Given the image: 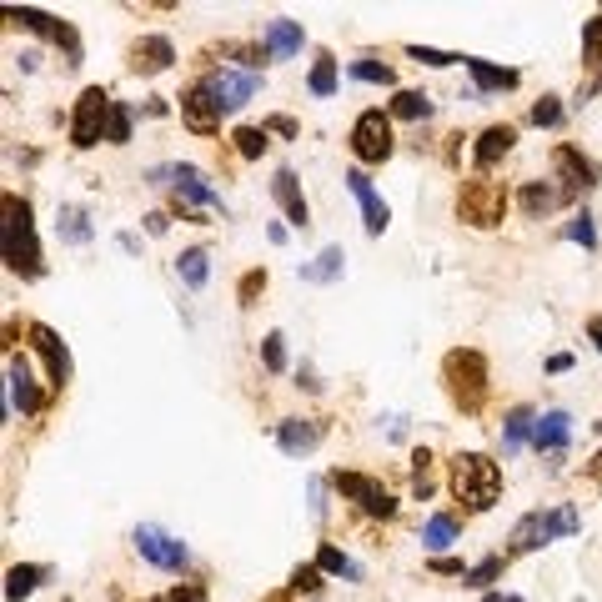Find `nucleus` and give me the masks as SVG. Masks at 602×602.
<instances>
[{"label": "nucleus", "instance_id": "12", "mask_svg": "<svg viewBox=\"0 0 602 602\" xmlns=\"http://www.w3.org/2000/svg\"><path fill=\"white\" fill-rule=\"evenodd\" d=\"M322 437H327V427L312 422V417H286V422H276V447H281L286 457H307V452H317Z\"/></svg>", "mask_w": 602, "mask_h": 602}, {"label": "nucleus", "instance_id": "2", "mask_svg": "<svg viewBox=\"0 0 602 602\" xmlns=\"http://www.w3.org/2000/svg\"><path fill=\"white\" fill-rule=\"evenodd\" d=\"M452 492L467 512H487L502 497V467L487 452H457L452 457Z\"/></svg>", "mask_w": 602, "mask_h": 602}, {"label": "nucleus", "instance_id": "31", "mask_svg": "<svg viewBox=\"0 0 602 602\" xmlns=\"http://www.w3.org/2000/svg\"><path fill=\"white\" fill-rule=\"evenodd\" d=\"M317 567H322V572H337V577H352V582H362V567H357V562H352L342 547H332V542L317 552Z\"/></svg>", "mask_w": 602, "mask_h": 602}, {"label": "nucleus", "instance_id": "3", "mask_svg": "<svg viewBox=\"0 0 602 602\" xmlns=\"http://www.w3.org/2000/svg\"><path fill=\"white\" fill-rule=\"evenodd\" d=\"M442 382H447V397H452L467 417H477L482 402H487V357L472 352V347L447 352V357H442Z\"/></svg>", "mask_w": 602, "mask_h": 602}, {"label": "nucleus", "instance_id": "32", "mask_svg": "<svg viewBox=\"0 0 602 602\" xmlns=\"http://www.w3.org/2000/svg\"><path fill=\"white\" fill-rule=\"evenodd\" d=\"M307 91H312V96H332V91H337V61H332L327 51L317 56V66H312V76H307Z\"/></svg>", "mask_w": 602, "mask_h": 602}, {"label": "nucleus", "instance_id": "49", "mask_svg": "<svg viewBox=\"0 0 602 602\" xmlns=\"http://www.w3.org/2000/svg\"><path fill=\"white\" fill-rule=\"evenodd\" d=\"M266 131H281V136H296V121H291V116H271V121H266Z\"/></svg>", "mask_w": 602, "mask_h": 602}, {"label": "nucleus", "instance_id": "17", "mask_svg": "<svg viewBox=\"0 0 602 602\" xmlns=\"http://www.w3.org/2000/svg\"><path fill=\"white\" fill-rule=\"evenodd\" d=\"M301 41H307V31H301L296 21H286V16L266 21V31H261V51H266L271 61H291V56L301 51Z\"/></svg>", "mask_w": 602, "mask_h": 602}, {"label": "nucleus", "instance_id": "19", "mask_svg": "<svg viewBox=\"0 0 602 602\" xmlns=\"http://www.w3.org/2000/svg\"><path fill=\"white\" fill-rule=\"evenodd\" d=\"M347 186H352V196L362 201V216H367V236H382V231H387V221H392V211H387V201L372 191L367 171H347Z\"/></svg>", "mask_w": 602, "mask_h": 602}, {"label": "nucleus", "instance_id": "20", "mask_svg": "<svg viewBox=\"0 0 602 602\" xmlns=\"http://www.w3.org/2000/svg\"><path fill=\"white\" fill-rule=\"evenodd\" d=\"M6 382H11V407L31 417V412L41 407V392H36V382H31V362L11 352V357H6Z\"/></svg>", "mask_w": 602, "mask_h": 602}, {"label": "nucleus", "instance_id": "30", "mask_svg": "<svg viewBox=\"0 0 602 602\" xmlns=\"http://www.w3.org/2000/svg\"><path fill=\"white\" fill-rule=\"evenodd\" d=\"M457 537H462V522L447 517V512L427 517V527H422V542H427V547H447V542H457Z\"/></svg>", "mask_w": 602, "mask_h": 602}, {"label": "nucleus", "instance_id": "1", "mask_svg": "<svg viewBox=\"0 0 602 602\" xmlns=\"http://www.w3.org/2000/svg\"><path fill=\"white\" fill-rule=\"evenodd\" d=\"M0 246H6V266L21 281H41L46 276V256H41L36 226H31V201L6 196V236H0Z\"/></svg>", "mask_w": 602, "mask_h": 602}, {"label": "nucleus", "instance_id": "42", "mask_svg": "<svg viewBox=\"0 0 602 602\" xmlns=\"http://www.w3.org/2000/svg\"><path fill=\"white\" fill-rule=\"evenodd\" d=\"M497 572H502V557H487V562H477L462 582H467V587H487V582H497Z\"/></svg>", "mask_w": 602, "mask_h": 602}, {"label": "nucleus", "instance_id": "27", "mask_svg": "<svg viewBox=\"0 0 602 602\" xmlns=\"http://www.w3.org/2000/svg\"><path fill=\"white\" fill-rule=\"evenodd\" d=\"M41 577H46V567H31V562H21V567H11V572H6V597H11V602H21V597H31V592L41 587Z\"/></svg>", "mask_w": 602, "mask_h": 602}, {"label": "nucleus", "instance_id": "40", "mask_svg": "<svg viewBox=\"0 0 602 602\" xmlns=\"http://www.w3.org/2000/svg\"><path fill=\"white\" fill-rule=\"evenodd\" d=\"M236 151H241L246 161H256V156L266 151V126H241V131H236Z\"/></svg>", "mask_w": 602, "mask_h": 602}, {"label": "nucleus", "instance_id": "41", "mask_svg": "<svg viewBox=\"0 0 602 602\" xmlns=\"http://www.w3.org/2000/svg\"><path fill=\"white\" fill-rule=\"evenodd\" d=\"M532 126H562V106H557V96H542V101L532 106Z\"/></svg>", "mask_w": 602, "mask_h": 602}, {"label": "nucleus", "instance_id": "4", "mask_svg": "<svg viewBox=\"0 0 602 602\" xmlns=\"http://www.w3.org/2000/svg\"><path fill=\"white\" fill-rule=\"evenodd\" d=\"M111 96L101 86H86L76 96V111H71V146L76 151H91L96 141H106V126H111Z\"/></svg>", "mask_w": 602, "mask_h": 602}, {"label": "nucleus", "instance_id": "8", "mask_svg": "<svg viewBox=\"0 0 602 602\" xmlns=\"http://www.w3.org/2000/svg\"><path fill=\"white\" fill-rule=\"evenodd\" d=\"M136 552L151 562V567H161V572H181L186 562H191V547L181 542V537H171V532H161L156 522H146V527H136Z\"/></svg>", "mask_w": 602, "mask_h": 602}, {"label": "nucleus", "instance_id": "15", "mask_svg": "<svg viewBox=\"0 0 602 602\" xmlns=\"http://www.w3.org/2000/svg\"><path fill=\"white\" fill-rule=\"evenodd\" d=\"M271 196H276V206L286 211V221L291 226H307L312 221V206H307V196H301V181H296V171H276L271 176Z\"/></svg>", "mask_w": 602, "mask_h": 602}, {"label": "nucleus", "instance_id": "36", "mask_svg": "<svg viewBox=\"0 0 602 602\" xmlns=\"http://www.w3.org/2000/svg\"><path fill=\"white\" fill-rule=\"evenodd\" d=\"M432 487H437V477H432V452H412V492L427 502Z\"/></svg>", "mask_w": 602, "mask_h": 602}, {"label": "nucleus", "instance_id": "51", "mask_svg": "<svg viewBox=\"0 0 602 602\" xmlns=\"http://www.w3.org/2000/svg\"><path fill=\"white\" fill-rule=\"evenodd\" d=\"M587 337H592V347L602 352V317H592V322H587Z\"/></svg>", "mask_w": 602, "mask_h": 602}, {"label": "nucleus", "instance_id": "39", "mask_svg": "<svg viewBox=\"0 0 602 602\" xmlns=\"http://www.w3.org/2000/svg\"><path fill=\"white\" fill-rule=\"evenodd\" d=\"M582 61L587 66H602V16H592L582 26Z\"/></svg>", "mask_w": 602, "mask_h": 602}, {"label": "nucleus", "instance_id": "55", "mask_svg": "<svg viewBox=\"0 0 602 602\" xmlns=\"http://www.w3.org/2000/svg\"><path fill=\"white\" fill-rule=\"evenodd\" d=\"M597 432H602V422H597Z\"/></svg>", "mask_w": 602, "mask_h": 602}, {"label": "nucleus", "instance_id": "54", "mask_svg": "<svg viewBox=\"0 0 602 602\" xmlns=\"http://www.w3.org/2000/svg\"><path fill=\"white\" fill-rule=\"evenodd\" d=\"M592 472H602V452H597V457H592Z\"/></svg>", "mask_w": 602, "mask_h": 602}, {"label": "nucleus", "instance_id": "43", "mask_svg": "<svg viewBox=\"0 0 602 602\" xmlns=\"http://www.w3.org/2000/svg\"><path fill=\"white\" fill-rule=\"evenodd\" d=\"M291 587H296V592H317V587H322V567H317V562L296 567V572H291Z\"/></svg>", "mask_w": 602, "mask_h": 602}, {"label": "nucleus", "instance_id": "7", "mask_svg": "<svg viewBox=\"0 0 602 602\" xmlns=\"http://www.w3.org/2000/svg\"><path fill=\"white\" fill-rule=\"evenodd\" d=\"M332 487H337L347 502H357L362 512H372V517H392V512H397V497H392L377 477H367V472H332Z\"/></svg>", "mask_w": 602, "mask_h": 602}, {"label": "nucleus", "instance_id": "33", "mask_svg": "<svg viewBox=\"0 0 602 602\" xmlns=\"http://www.w3.org/2000/svg\"><path fill=\"white\" fill-rule=\"evenodd\" d=\"M342 246H327L322 256H317V266H301V281H332L337 271H342Z\"/></svg>", "mask_w": 602, "mask_h": 602}, {"label": "nucleus", "instance_id": "26", "mask_svg": "<svg viewBox=\"0 0 602 602\" xmlns=\"http://www.w3.org/2000/svg\"><path fill=\"white\" fill-rule=\"evenodd\" d=\"M56 231H61V241H71V246H86V241H91V221H86L81 206H61V211H56Z\"/></svg>", "mask_w": 602, "mask_h": 602}, {"label": "nucleus", "instance_id": "5", "mask_svg": "<svg viewBox=\"0 0 602 602\" xmlns=\"http://www.w3.org/2000/svg\"><path fill=\"white\" fill-rule=\"evenodd\" d=\"M502 211H507V191H502V181H487V176H477V181H462V191H457V216L467 221V226H497L502 221Z\"/></svg>", "mask_w": 602, "mask_h": 602}, {"label": "nucleus", "instance_id": "46", "mask_svg": "<svg viewBox=\"0 0 602 602\" xmlns=\"http://www.w3.org/2000/svg\"><path fill=\"white\" fill-rule=\"evenodd\" d=\"M171 602H211V592L201 582H181V587H171Z\"/></svg>", "mask_w": 602, "mask_h": 602}, {"label": "nucleus", "instance_id": "24", "mask_svg": "<svg viewBox=\"0 0 602 602\" xmlns=\"http://www.w3.org/2000/svg\"><path fill=\"white\" fill-rule=\"evenodd\" d=\"M512 552H537L542 542H547V512H527V517H517V527H512Z\"/></svg>", "mask_w": 602, "mask_h": 602}, {"label": "nucleus", "instance_id": "37", "mask_svg": "<svg viewBox=\"0 0 602 602\" xmlns=\"http://www.w3.org/2000/svg\"><path fill=\"white\" fill-rule=\"evenodd\" d=\"M106 141H111V146H126V141H131V106H126V101H116V106H111Z\"/></svg>", "mask_w": 602, "mask_h": 602}, {"label": "nucleus", "instance_id": "16", "mask_svg": "<svg viewBox=\"0 0 602 602\" xmlns=\"http://www.w3.org/2000/svg\"><path fill=\"white\" fill-rule=\"evenodd\" d=\"M567 442H572V417H567L562 407H557V412H542V417H537V432H532V447H537L542 457H562Z\"/></svg>", "mask_w": 602, "mask_h": 602}, {"label": "nucleus", "instance_id": "14", "mask_svg": "<svg viewBox=\"0 0 602 602\" xmlns=\"http://www.w3.org/2000/svg\"><path fill=\"white\" fill-rule=\"evenodd\" d=\"M552 166H557V181H562V191H567V196H577V191L597 186V166H592L577 146H557V151H552Z\"/></svg>", "mask_w": 602, "mask_h": 602}, {"label": "nucleus", "instance_id": "47", "mask_svg": "<svg viewBox=\"0 0 602 602\" xmlns=\"http://www.w3.org/2000/svg\"><path fill=\"white\" fill-rule=\"evenodd\" d=\"M432 572H442V577H467V567H462L457 557H432Z\"/></svg>", "mask_w": 602, "mask_h": 602}, {"label": "nucleus", "instance_id": "53", "mask_svg": "<svg viewBox=\"0 0 602 602\" xmlns=\"http://www.w3.org/2000/svg\"><path fill=\"white\" fill-rule=\"evenodd\" d=\"M482 602H522V597H512V592H487Z\"/></svg>", "mask_w": 602, "mask_h": 602}, {"label": "nucleus", "instance_id": "13", "mask_svg": "<svg viewBox=\"0 0 602 602\" xmlns=\"http://www.w3.org/2000/svg\"><path fill=\"white\" fill-rule=\"evenodd\" d=\"M31 347L46 357V372H51V387L61 392L66 382H71V352H66V342L46 327V322H31Z\"/></svg>", "mask_w": 602, "mask_h": 602}, {"label": "nucleus", "instance_id": "29", "mask_svg": "<svg viewBox=\"0 0 602 602\" xmlns=\"http://www.w3.org/2000/svg\"><path fill=\"white\" fill-rule=\"evenodd\" d=\"M392 116H397V121H427V116H432V101H427L422 91H397V96H392Z\"/></svg>", "mask_w": 602, "mask_h": 602}, {"label": "nucleus", "instance_id": "21", "mask_svg": "<svg viewBox=\"0 0 602 602\" xmlns=\"http://www.w3.org/2000/svg\"><path fill=\"white\" fill-rule=\"evenodd\" d=\"M512 141H517V126H507V121L487 126V131L477 136V171H492V166L512 151Z\"/></svg>", "mask_w": 602, "mask_h": 602}, {"label": "nucleus", "instance_id": "38", "mask_svg": "<svg viewBox=\"0 0 602 602\" xmlns=\"http://www.w3.org/2000/svg\"><path fill=\"white\" fill-rule=\"evenodd\" d=\"M261 362H266V372H286V337L281 332L261 337Z\"/></svg>", "mask_w": 602, "mask_h": 602}, {"label": "nucleus", "instance_id": "34", "mask_svg": "<svg viewBox=\"0 0 602 602\" xmlns=\"http://www.w3.org/2000/svg\"><path fill=\"white\" fill-rule=\"evenodd\" d=\"M577 527H582V517H577V507H572V502H562V507H552V512H547V542H552V537H572Z\"/></svg>", "mask_w": 602, "mask_h": 602}, {"label": "nucleus", "instance_id": "35", "mask_svg": "<svg viewBox=\"0 0 602 602\" xmlns=\"http://www.w3.org/2000/svg\"><path fill=\"white\" fill-rule=\"evenodd\" d=\"M347 71H352V81H367V86H392V66H382V61H372V56L352 61Z\"/></svg>", "mask_w": 602, "mask_h": 602}, {"label": "nucleus", "instance_id": "18", "mask_svg": "<svg viewBox=\"0 0 602 602\" xmlns=\"http://www.w3.org/2000/svg\"><path fill=\"white\" fill-rule=\"evenodd\" d=\"M171 61H176V46H171L166 36H141V41L131 46V71H136V76H161Z\"/></svg>", "mask_w": 602, "mask_h": 602}, {"label": "nucleus", "instance_id": "11", "mask_svg": "<svg viewBox=\"0 0 602 602\" xmlns=\"http://www.w3.org/2000/svg\"><path fill=\"white\" fill-rule=\"evenodd\" d=\"M206 86H211V96L221 101V111H241L256 91H261V76L256 71H211V76H201Z\"/></svg>", "mask_w": 602, "mask_h": 602}, {"label": "nucleus", "instance_id": "6", "mask_svg": "<svg viewBox=\"0 0 602 602\" xmlns=\"http://www.w3.org/2000/svg\"><path fill=\"white\" fill-rule=\"evenodd\" d=\"M392 116H382V111H362L357 116V126H352V156L362 161V166H382L387 156H392Z\"/></svg>", "mask_w": 602, "mask_h": 602}, {"label": "nucleus", "instance_id": "48", "mask_svg": "<svg viewBox=\"0 0 602 602\" xmlns=\"http://www.w3.org/2000/svg\"><path fill=\"white\" fill-rule=\"evenodd\" d=\"M256 286H266V271H251V276L241 281V301H251V296H256Z\"/></svg>", "mask_w": 602, "mask_h": 602}, {"label": "nucleus", "instance_id": "22", "mask_svg": "<svg viewBox=\"0 0 602 602\" xmlns=\"http://www.w3.org/2000/svg\"><path fill=\"white\" fill-rule=\"evenodd\" d=\"M532 432H537V412H532V407H512V412H507V422H502V457L522 452Z\"/></svg>", "mask_w": 602, "mask_h": 602}, {"label": "nucleus", "instance_id": "23", "mask_svg": "<svg viewBox=\"0 0 602 602\" xmlns=\"http://www.w3.org/2000/svg\"><path fill=\"white\" fill-rule=\"evenodd\" d=\"M562 201H567V191L552 186V181H527V186H522V211H527V216H552Z\"/></svg>", "mask_w": 602, "mask_h": 602}, {"label": "nucleus", "instance_id": "25", "mask_svg": "<svg viewBox=\"0 0 602 602\" xmlns=\"http://www.w3.org/2000/svg\"><path fill=\"white\" fill-rule=\"evenodd\" d=\"M462 66L472 71L477 91H512V86H517V71H497V66H487V61H477V56H467Z\"/></svg>", "mask_w": 602, "mask_h": 602}, {"label": "nucleus", "instance_id": "52", "mask_svg": "<svg viewBox=\"0 0 602 602\" xmlns=\"http://www.w3.org/2000/svg\"><path fill=\"white\" fill-rule=\"evenodd\" d=\"M567 367H572V357H567V352H557V357L547 362V372H567Z\"/></svg>", "mask_w": 602, "mask_h": 602}, {"label": "nucleus", "instance_id": "44", "mask_svg": "<svg viewBox=\"0 0 602 602\" xmlns=\"http://www.w3.org/2000/svg\"><path fill=\"white\" fill-rule=\"evenodd\" d=\"M407 56L417 66H452V61H462V56H447V51H432V46H407Z\"/></svg>", "mask_w": 602, "mask_h": 602}, {"label": "nucleus", "instance_id": "50", "mask_svg": "<svg viewBox=\"0 0 602 602\" xmlns=\"http://www.w3.org/2000/svg\"><path fill=\"white\" fill-rule=\"evenodd\" d=\"M166 226H171V221H166V216H161V211H151V216H146V231H151V236H161V231H166Z\"/></svg>", "mask_w": 602, "mask_h": 602}, {"label": "nucleus", "instance_id": "28", "mask_svg": "<svg viewBox=\"0 0 602 602\" xmlns=\"http://www.w3.org/2000/svg\"><path fill=\"white\" fill-rule=\"evenodd\" d=\"M206 271H211V266H206V251H201V246H191V251H181V256H176V276H181L191 291H201V286H206Z\"/></svg>", "mask_w": 602, "mask_h": 602}, {"label": "nucleus", "instance_id": "10", "mask_svg": "<svg viewBox=\"0 0 602 602\" xmlns=\"http://www.w3.org/2000/svg\"><path fill=\"white\" fill-rule=\"evenodd\" d=\"M221 101L211 96V86L206 81H191L186 91H181V121L196 131V136H211V131H221Z\"/></svg>", "mask_w": 602, "mask_h": 602}, {"label": "nucleus", "instance_id": "9", "mask_svg": "<svg viewBox=\"0 0 602 602\" xmlns=\"http://www.w3.org/2000/svg\"><path fill=\"white\" fill-rule=\"evenodd\" d=\"M6 16H11V21H21L26 31L46 36L51 46H66V66H81V41H76V31H71L66 21H56V16H46V11H31V6H11Z\"/></svg>", "mask_w": 602, "mask_h": 602}, {"label": "nucleus", "instance_id": "45", "mask_svg": "<svg viewBox=\"0 0 602 602\" xmlns=\"http://www.w3.org/2000/svg\"><path fill=\"white\" fill-rule=\"evenodd\" d=\"M567 236H572V241H582V246H597V226H592V216H587V211H582V216H572Z\"/></svg>", "mask_w": 602, "mask_h": 602}]
</instances>
